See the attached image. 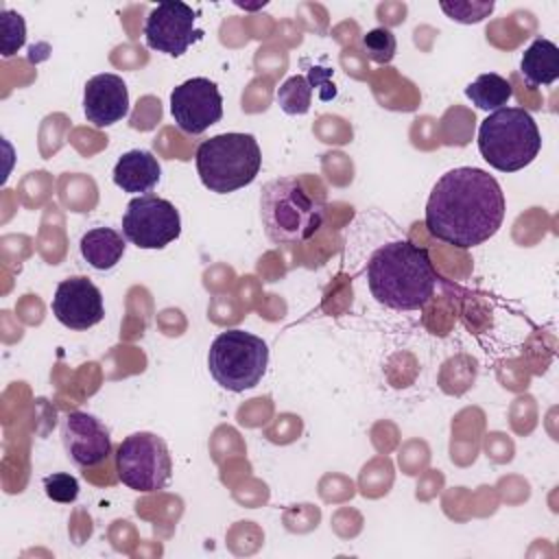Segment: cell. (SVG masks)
<instances>
[{
    "instance_id": "obj_1",
    "label": "cell",
    "mask_w": 559,
    "mask_h": 559,
    "mask_svg": "<svg viewBox=\"0 0 559 559\" xmlns=\"http://www.w3.org/2000/svg\"><path fill=\"white\" fill-rule=\"evenodd\" d=\"M507 201L500 183L483 168H452L432 186L426 203L428 231L459 249L489 240L502 225Z\"/></svg>"
},
{
    "instance_id": "obj_2",
    "label": "cell",
    "mask_w": 559,
    "mask_h": 559,
    "mask_svg": "<svg viewBox=\"0 0 559 559\" xmlns=\"http://www.w3.org/2000/svg\"><path fill=\"white\" fill-rule=\"evenodd\" d=\"M367 284L373 299L384 308L411 312L424 308L435 295L437 271L426 247L393 240L369 258Z\"/></svg>"
},
{
    "instance_id": "obj_3",
    "label": "cell",
    "mask_w": 559,
    "mask_h": 559,
    "mask_svg": "<svg viewBox=\"0 0 559 559\" xmlns=\"http://www.w3.org/2000/svg\"><path fill=\"white\" fill-rule=\"evenodd\" d=\"M260 218L275 245H297L312 238L325 218L323 197H312L297 177H280L262 186Z\"/></svg>"
},
{
    "instance_id": "obj_4",
    "label": "cell",
    "mask_w": 559,
    "mask_h": 559,
    "mask_svg": "<svg viewBox=\"0 0 559 559\" xmlns=\"http://www.w3.org/2000/svg\"><path fill=\"white\" fill-rule=\"evenodd\" d=\"M542 148V135L533 116L522 107L491 111L478 127V151L500 173H518Z\"/></svg>"
},
{
    "instance_id": "obj_5",
    "label": "cell",
    "mask_w": 559,
    "mask_h": 559,
    "mask_svg": "<svg viewBox=\"0 0 559 559\" xmlns=\"http://www.w3.org/2000/svg\"><path fill=\"white\" fill-rule=\"evenodd\" d=\"M194 162L201 183L210 192L227 194L258 177L262 153L251 133H218L199 144Z\"/></svg>"
},
{
    "instance_id": "obj_6",
    "label": "cell",
    "mask_w": 559,
    "mask_h": 559,
    "mask_svg": "<svg viewBox=\"0 0 559 559\" xmlns=\"http://www.w3.org/2000/svg\"><path fill=\"white\" fill-rule=\"evenodd\" d=\"M269 365L266 343L245 330L221 332L207 352L210 376L227 391L240 393L253 389Z\"/></svg>"
},
{
    "instance_id": "obj_7",
    "label": "cell",
    "mask_w": 559,
    "mask_h": 559,
    "mask_svg": "<svg viewBox=\"0 0 559 559\" xmlns=\"http://www.w3.org/2000/svg\"><path fill=\"white\" fill-rule=\"evenodd\" d=\"M116 474L133 491L151 493L164 489L173 476L168 445L153 432H133L116 448Z\"/></svg>"
},
{
    "instance_id": "obj_8",
    "label": "cell",
    "mask_w": 559,
    "mask_h": 559,
    "mask_svg": "<svg viewBox=\"0 0 559 559\" xmlns=\"http://www.w3.org/2000/svg\"><path fill=\"white\" fill-rule=\"evenodd\" d=\"M181 234L177 207L155 194H142L127 203L122 236L138 249H164Z\"/></svg>"
},
{
    "instance_id": "obj_9",
    "label": "cell",
    "mask_w": 559,
    "mask_h": 559,
    "mask_svg": "<svg viewBox=\"0 0 559 559\" xmlns=\"http://www.w3.org/2000/svg\"><path fill=\"white\" fill-rule=\"evenodd\" d=\"M194 20L197 13L186 2L173 0L157 4L144 22L146 46L168 57H181L203 37V31L194 26Z\"/></svg>"
},
{
    "instance_id": "obj_10",
    "label": "cell",
    "mask_w": 559,
    "mask_h": 559,
    "mask_svg": "<svg viewBox=\"0 0 559 559\" xmlns=\"http://www.w3.org/2000/svg\"><path fill=\"white\" fill-rule=\"evenodd\" d=\"M170 114L188 135L207 131L223 118V96L218 85L205 76L183 81L170 92Z\"/></svg>"
},
{
    "instance_id": "obj_11",
    "label": "cell",
    "mask_w": 559,
    "mask_h": 559,
    "mask_svg": "<svg viewBox=\"0 0 559 559\" xmlns=\"http://www.w3.org/2000/svg\"><path fill=\"white\" fill-rule=\"evenodd\" d=\"M52 314L70 330H90L105 317V304L98 286L83 275L61 280L52 297Z\"/></svg>"
},
{
    "instance_id": "obj_12",
    "label": "cell",
    "mask_w": 559,
    "mask_h": 559,
    "mask_svg": "<svg viewBox=\"0 0 559 559\" xmlns=\"http://www.w3.org/2000/svg\"><path fill=\"white\" fill-rule=\"evenodd\" d=\"M61 439L68 459L83 469L100 465L111 454L109 430L100 419L83 411H72L63 417Z\"/></svg>"
},
{
    "instance_id": "obj_13",
    "label": "cell",
    "mask_w": 559,
    "mask_h": 559,
    "mask_svg": "<svg viewBox=\"0 0 559 559\" xmlns=\"http://www.w3.org/2000/svg\"><path fill=\"white\" fill-rule=\"evenodd\" d=\"M83 111L94 127H109L129 114V90L122 76L103 72L85 83Z\"/></svg>"
},
{
    "instance_id": "obj_14",
    "label": "cell",
    "mask_w": 559,
    "mask_h": 559,
    "mask_svg": "<svg viewBox=\"0 0 559 559\" xmlns=\"http://www.w3.org/2000/svg\"><path fill=\"white\" fill-rule=\"evenodd\" d=\"M162 177V166L151 151L133 148L120 155L114 166V183L129 194H151Z\"/></svg>"
},
{
    "instance_id": "obj_15",
    "label": "cell",
    "mask_w": 559,
    "mask_h": 559,
    "mask_svg": "<svg viewBox=\"0 0 559 559\" xmlns=\"http://www.w3.org/2000/svg\"><path fill=\"white\" fill-rule=\"evenodd\" d=\"M124 238L111 227H94L81 236L79 249L83 260L96 271L114 269L124 255Z\"/></svg>"
},
{
    "instance_id": "obj_16",
    "label": "cell",
    "mask_w": 559,
    "mask_h": 559,
    "mask_svg": "<svg viewBox=\"0 0 559 559\" xmlns=\"http://www.w3.org/2000/svg\"><path fill=\"white\" fill-rule=\"evenodd\" d=\"M520 72L528 85H550L559 79V48L546 37H535L524 50Z\"/></svg>"
},
{
    "instance_id": "obj_17",
    "label": "cell",
    "mask_w": 559,
    "mask_h": 559,
    "mask_svg": "<svg viewBox=\"0 0 559 559\" xmlns=\"http://www.w3.org/2000/svg\"><path fill=\"white\" fill-rule=\"evenodd\" d=\"M465 96L485 111H498L502 107H507V103L513 96L511 83L496 74V72H487L476 76L467 87H465Z\"/></svg>"
},
{
    "instance_id": "obj_18",
    "label": "cell",
    "mask_w": 559,
    "mask_h": 559,
    "mask_svg": "<svg viewBox=\"0 0 559 559\" xmlns=\"http://www.w3.org/2000/svg\"><path fill=\"white\" fill-rule=\"evenodd\" d=\"M277 103L288 116H301L312 105V87L306 76L295 74L286 79L277 90Z\"/></svg>"
},
{
    "instance_id": "obj_19",
    "label": "cell",
    "mask_w": 559,
    "mask_h": 559,
    "mask_svg": "<svg viewBox=\"0 0 559 559\" xmlns=\"http://www.w3.org/2000/svg\"><path fill=\"white\" fill-rule=\"evenodd\" d=\"M362 48H365V52L371 61L389 63L395 57L397 41H395V35L389 28L378 26V28H371L362 35Z\"/></svg>"
},
{
    "instance_id": "obj_20",
    "label": "cell",
    "mask_w": 559,
    "mask_h": 559,
    "mask_svg": "<svg viewBox=\"0 0 559 559\" xmlns=\"http://www.w3.org/2000/svg\"><path fill=\"white\" fill-rule=\"evenodd\" d=\"M26 41L24 17L15 11H2V57L15 55Z\"/></svg>"
},
{
    "instance_id": "obj_21",
    "label": "cell",
    "mask_w": 559,
    "mask_h": 559,
    "mask_svg": "<svg viewBox=\"0 0 559 559\" xmlns=\"http://www.w3.org/2000/svg\"><path fill=\"white\" fill-rule=\"evenodd\" d=\"M44 491L50 500L61 502V504H70L79 498V480L72 474L66 472H55L44 476Z\"/></svg>"
},
{
    "instance_id": "obj_22",
    "label": "cell",
    "mask_w": 559,
    "mask_h": 559,
    "mask_svg": "<svg viewBox=\"0 0 559 559\" xmlns=\"http://www.w3.org/2000/svg\"><path fill=\"white\" fill-rule=\"evenodd\" d=\"M441 9L456 22L463 24H472V22H480L487 13L493 11V2H485V4H469V2H441Z\"/></svg>"
},
{
    "instance_id": "obj_23",
    "label": "cell",
    "mask_w": 559,
    "mask_h": 559,
    "mask_svg": "<svg viewBox=\"0 0 559 559\" xmlns=\"http://www.w3.org/2000/svg\"><path fill=\"white\" fill-rule=\"evenodd\" d=\"M330 74H332V70H328V68H310V72L306 76L310 87L321 90V94H319L321 100H330L336 96V87H334V83H330Z\"/></svg>"
}]
</instances>
